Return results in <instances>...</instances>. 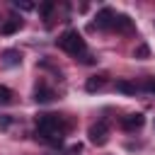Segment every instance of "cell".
I'll return each mask as SVG.
<instances>
[{
  "instance_id": "cell-1",
  "label": "cell",
  "mask_w": 155,
  "mask_h": 155,
  "mask_svg": "<svg viewBox=\"0 0 155 155\" xmlns=\"http://www.w3.org/2000/svg\"><path fill=\"white\" fill-rule=\"evenodd\" d=\"M36 140L61 148L63 145V133H65V121L61 114H36Z\"/></svg>"
},
{
  "instance_id": "cell-2",
  "label": "cell",
  "mask_w": 155,
  "mask_h": 155,
  "mask_svg": "<svg viewBox=\"0 0 155 155\" xmlns=\"http://www.w3.org/2000/svg\"><path fill=\"white\" fill-rule=\"evenodd\" d=\"M56 46L63 48L65 53L75 56V58H80L82 53H87V44H85L82 34H80L78 29H68V31H63V34L56 39Z\"/></svg>"
},
{
  "instance_id": "cell-3",
  "label": "cell",
  "mask_w": 155,
  "mask_h": 155,
  "mask_svg": "<svg viewBox=\"0 0 155 155\" xmlns=\"http://www.w3.org/2000/svg\"><path fill=\"white\" fill-rule=\"evenodd\" d=\"M87 136H90V143H92V145H104V143L109 140V126H107V121L99 119L97 124H92V126L87 128Z\"/></svg>"
},
{
  "instance_id": "cell-4",
  "label": "cell",
  "mask_w": 155,
  "mask_h": 155,
  "mask_svg": "<svg viewBox=\"0 0 155 155\" xmlns=\"http://www.w3.org/2000/svg\"><path fill=\"white\" fill-rule=\"evenodd\" d=\"M114 19H116V12L111 10V7H102L99 12H97V17H94V24L90 27V29H114Z\"/></svg>"
},
{
  "instance_id": "cell-5",
  "label": "cell",
  "mask_w": 155,
  "mask_h": 155,
  "mask_svg": "<svg viewBox=\"0 0 155 155\" xmlns=\"http://www.w3.org/2000/svg\"><path fill=\"white\" fill-rule=\"evenodd\" d=\"M119 124H121V128L124 131H138V128H143V124H145V116L143 114H126V116H121L119 119Z\"/></svg>"
},
{
  "instance_id": "cell-6",
  "label": "cell",
  "mask_w": 155,
  "mask_h": 155,
  "mask_svg": "<svg viewBox=\"0 0 155 155\" xmlns=\"http://www.w3.org/2000/svg\"><path fill=\"white\" fill-rule=\"evenodd\" d=\"M53 97H56V92H53L46 82H39V85L34 87V102H39V104H48V102H53Z\"/></svg>"
},
{
  "instance_id": "cell-7",
  "label": "cell",
  "mask_w": 155,
  "mask_h": 155,
  "mask_svg": "<svg viewBox=\"0 0 155 155\" xmlns=\"http://www.w3.org/2000/svg\"><path fill=\"white\" fill-rule=\"evenodd\" d=\"M114 29L121 31V34H128V31H133V19H131L128 15H116V19H114Z\"/></svg>"
},
{
  "instance_id": "cell-8",
  "label": "cell",
  "mask_w": 155,
  "mask_h": 155,
  "mask_svg": "<svg viewBox=\"0 0 155 155\" xmlns=\"http://www.w3.org/2000/svg\"><path fill=\"white\" fill-rule=\"evenodd\" d=\"M2 63H5L7 68H15V65L22 63V53H19L17 48H7V51L2 53Z\"/></svg>"
},
{
  "instance_id": "cell-9",
  "label": "cell",
  "mask_w": 155,
  "mask_h": 155,
  "mask_svg": "<svg viewBox=\"0 0 155 155\" xmlns=\"http://www.w3.org/2000/svg\"><path fill=\"white\" fill-rule=\"evenodd\" d=\"M22 29V19H5L2 24H0V34H5V36H10V34H15V31H19Z\"/></svg>"
},
{
  "instance_id": "cell-10",
  "label": "cell",
  "mask_w": 155,
  "mask_h": 155,
  "mask_svg": "<svg viewBox=\"0 0 155 155\" xmlns=\"http://www.w3.org/2000/svg\"><path fill=\"white\" fill-rule=\"evenodd\" d=\"M114 90L121 92V94H136V92H138V85L131 82V80H116V82H114Z\"/></svg>"
},
{
  "instance_id": "cell-11",
  "label": "cell",
  "mask_w": 155,
  "mask_h": 155,
  "mask_svg": "<svg viewBox=\"0 0 155 155\" xmlns=\"http://www.w3.org/2000/svg\"><path fill=\"white\" fill-rule=\"evenodd\" d=\"M107 85V75H92L87 82H85V90L87 92H97V90H102Z\"/></svg>"
},
{
  "instance_id": "cell-12",
  "label": "cell",
  "mask_w": 155,
  "mask_h": 155,
  "mask_svg": "<svg viewBox=\"0 0 155 155\" xmlns=\"http://www.w3.org/2000/svg\"><path fill=\"white\" fill-rule=\"evenodd\" d=\"M148 56H150V48H148V44H138V46L133 48V58L143 61V58H148Z\"/></svg>"
},
{
  "instance_id": "cell-13",
  "label": "cell",
  "mask_w": 155,
  "mask_h": 155,
  "mask_svg": "<svg viewBox=\"0 0 155 155\" xmlns=\"http://www.w3.org/2000/svg\"><path fill=\"white\" fill-rule=\"evenodd\" d=\"M10 102H12V90L0 85V104H10Z\"/></svg>"
},
{
  "instance_id": "cell-14",
  "label": "cell",
  "mask_w": 155,
  "mask_h": 155,
  "mask_svg": "<svg viewBox=\"0 0 155 155\" xmlns=\"http://www.w3.org/2000/svg\"><path fill=\"white\" fill-rule=\"evenodd\" d=\"M140 87H143L148 94H155V78H145V82H143Z\"/></svg>"
},
{
  "instance_id": "cell-15",
  "label": "cell",
  "mask_w": 155,
  "mask_h": 155,
  "mask_svg": "<svg viewBox=\"0 0 155 155\" xmlns=\"http://www.w3.org/2000/svg\"><path fill=\"white\" fill-rule=\"evenodd\" d=\"M53 7H56V5H53V2H44V5H41V7H39V12H41V15H44V17H48V15H51V12H53Z\"/></svg>"
},
{
  "instance_id": "cell-16",
  "label": "cell",
  "mask_w": 155,
  "mask_h": 155,
  "mask_svg": "<svg viewBox=\"0 0 155 155\" xmlns=\"http://www.w3.org/2000/svg\"><path fill=\"white\" fill-rule=\"evenodd\" d=\"M78 61H80V63H85V65H92V63H94V58H92L90 53H82V56H80Z\"/></svg>"
},
{
  "instance_id": "cell-17",
  "label": "cell",
  "mask_w": 155,
  "mask_h": 155,
  "mask_svg": "<svg viewBox=\"0 0 155 155\" xmlns=\"http://www.w3.org/2000/svg\"><path fill=\"white\" fill-rule=\"evenodd\" d=\"M15 7H19V10H34V2H15Z\"/></svg>"
}]
</instances>
